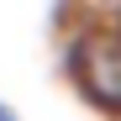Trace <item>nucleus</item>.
I'll use <instances>...</instances> for the list:
<instances>
[{
  "label": "nucleus",
  "mask_w": 121,
  "mask_h": 121,
  "mask_svg": "<svg viewBox=\"0 0 121 121\" xmlns=\"http://www.w3.org/2000/svg\"><path fill=\"white\" fill-rule=\"evenodd\" d=\"M11 116H16V111H11V105H0V121H11Z\"/></svg>",
  "instance_id": "f03ea898"
},
{
  "label": "nucleus",
  "mask_w": 121,
  "mask_h": 121,
  "mask_svg": "<svg viewBox=\"0 0 121 121\" xmlns=\"http://www.w3.org/2000/svg\"><path fill=\"white\" fill-rule=\"evenodd\" d=\"M74 84L84 90V100H95L105 116H121V37L116 32H90L79 37L69 53Z\"/></svg>",
  "instance_id": "f257e3e1"
}]
</instances>
